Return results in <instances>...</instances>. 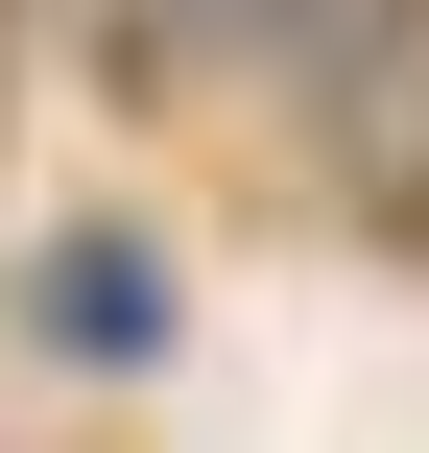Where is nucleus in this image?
<instances>
[{
    "mask_svg": "<svg viewBox=\"0 0 429 453\" xmlns=\"http://www.w3.org/2000/svg\"><path fill=\"white\" fill-rule=\"evenodd\" d=\"M24 334H48L72 382H143V334H167V287H143V239H48V287H24Z\"/></svg>",
    "mask_w": 429,
    "mask_h": 453,
    "instance_id": "f257e3e1",
    "label": "nucleus"
},
{
    "mask_svg": "<svg viewBox=\"0 0 429 453\" xmlns=\"http://www.w3.org/2000/svg\"><path fill=\"white\" fill-rule=\"evenodd\" d=\"M263 24H287V0H96V72H119V96H191V72H239Z\"/></svg>",
    "mask_w": 429,
    "mask_h": 453,
    "instance_id": "f03ea898",
    "label": "nucleus"
}]
</instances>
